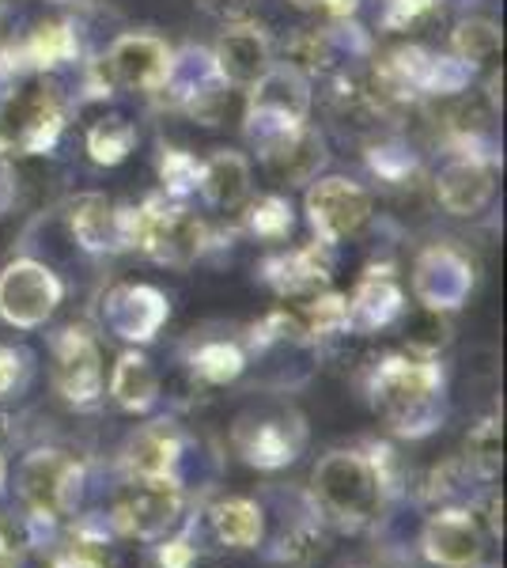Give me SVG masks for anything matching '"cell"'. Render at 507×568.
I'll use <instances>...</instances> for the list:
<instances>
[{"mask_svg":"<svg viewBox=\"0 0 507 568\" xmlns=\"http://www.w3.org/2000/svg\"><path fill=\"white\" fill-rule=\"evenodd\" d=\"M439 372L432 364L391 356L379 364L372 383L375 409L386 417V425L402 436H428L439 425Z\"/></svg>","mask_w":507,"mask_h":568,"instance_id":"1","label":"cell"},{"mask_svg":"<svg viewBox=\"0 0 507 568\" xmlns=\"http://www.w3.org/2000/svg\"><path fill=\"white\" fill-rule=\"evenodd\" d=\"M383 481L367 455L334 452L315 466V497L341 524H367L383 504Z\"/></svg>","mask_w":507,"mask_h":568,"instance_id":"2","label":"cell"},{"mask_svg":"<svg viewBox=\"0 0 507 568\" xmlns=\"http://www.w3.org/2000/svg\"><path fill=\"white\" fill-rule=\"evenodd\" d=\"M80 470L64 452H34L20 466V497L31 504L34 516L58 519L80 497Z\"/></svg>","mask_w":507,"mask_h":568,"instance_id":"3","label":"cell"},{"mask_svg":"<svg viewBox=\"0 0 507 568\" xmlns=\"http://www.w3.org/2000/svg\"><path fill=\"white\" fill-rule=\"evenodd\" d=\"M61 300V284L34 262H16L0 273V315L16 326H39Z\"/></svg>","mask_w":507,"mask_h":568,"instance_id":"4","label":"cell"},{"mask_svg":"<svg viewBox=\"0 0 507 568\" xmlns=\"http://www.w3.org/2000/svg\"><path fill=\"white\" fill-rule=\"evenodd\" d=\"M182 511L179 497V481L163 478V481H141L129 497L118 504L110 524L118 535H136V538H160Z\"/></svg>","mask_w":507,"mask_h":568,"instance_id":"5","label":"cell"},{"mask_svg":"<svg viewBox=\"0 0 507 568\" xmlns=\"http://www.w3.org/2000/svg\"><path fill=\"white\" fill-rule=\"evenodd\" d=\"M424 557L432 565H444V568H469L481 561L485 554V538L477 519L469 516L463 508H444L424 524Z\"/></svg>","mask_w":507,"mask_h":568,"instance_id":"6","label":"cell"},{"mask_svg":"<svg viewBox=\"0 0 507 568\" xmlns=\"http://www.w3.org/2000/svg\"><path fill=\"white\" fill-rule=\"evenodd\" d=\"M307 209H311V224L318 227L322 240L337 243L364 224L367 213H372V197H367L356 182L326 179L307 194Z\"/></svg>","mask_w":507,"mask_h":568,"instance_id":"7","label":"cell"},{"mask_svg":"<svg viewBox=\"0 0 507 568\" xmlns=\"http://www.w3.org/2000/svg\"><path fill=\"white\" fill-rule=\"evenodd\" d=\"M53 379H58V390L69 402H91L103 387V368H99V353L91 345V337L84 334H69L58 345V368H53Z\"/></svg>","mask_w":507,"mask_h":568,"instance_id":"8","label":"cell"},{"mask_svg":"<svg viewBox=\"0 0 507 568\" xmlns=\"http://www.w3.org/2000/svg\"><path fill=\"white\" fill-rule=\"evenodd\" d=\"M168 45L149 39V34H125L110 50V69L129 88H155L168 77Z\"/></svg>","mask_w":507,"mask_h":568,"instance_id":"9","label":"cell"},{"mask_svg":"<svg viewBox=\"0 0 507 568\" xmlns=\"http://www.w3.org/2000/svg\"><path fill=\"white\" fill-rule=\"evenodd\" d=\"M216 65L232 84H257L270 72V42L251 27H235L216 45Z\"/></svg>","mask_w":507,"mask_h":568,"instance_id":"10","label":"cell"},{"mask_svg":"<svg viewBox=\"0 0 507 568\" xmlns=\"http://www.w3.org/2000/svg\"><path fill=\"white\" fill-rule=\"evenodd\" d=\"M174 463H179V439L168 433V425H152L129 444V470L136 481H163L174 478Z\"/></svg>","mask_w":507,"mask_h":568,"instance_id":"11","label":"cell"},{"mask_svg":"<svg viewBox=\"0 0 507 568\" xmlns=\"http://www.w3.org/2000/svg\"><path fill=\"white\" fill-rule=\"evenodd\" d=\"M439 201L450 209L455 216H469L485 205L488 194H493V182H488V171L477 168V163H450V168L439 175Z\"/></svg>","mask_w":507,"mask_h":568,"instance_id":"12","label":"cell"},{"mask_svg":"<svg viewBox=\"0 0 507 568\" xmlns=\"http://www.w3.org/2000/svg\"><path fill=\"white\" fill-rule=\"evenodd\" d=\"M212 530L224 546L251 549L262 542V508L254 500H224L212 508Z\"/></svg>","mask_w":507,"mask_h":568,"instance_id":"13","label":"cell"},{"mask_svg":"<svg viewBox=\"0 0 507 568\" xmlns=\"http://www.w3.org/2000/svg\"><path fill=\"white\" fill-rule=\"evenodd\" d=\"M201 190H205V197L212 205H224L232 209L239 201L246 197V182H251V171H246V163L239 160L232 152H220L209 160V168L201 171Z\"/></svg>","mask_w":507,"mask_h":568,"instance_id":"14","label":"cell"},{"mask_svg":"<svg viewBox=\"0 0 507 568\" xmlns=\"http://www.w3.org/2000/svg\"><path fill=\"white\" fill-rule=\"evenodd\" d=\"M155 372L144 356L136 353H125L114 368V379H110V394L118 398V406L125 409H149L155 402Z\"/></svg>","mask_w":507,"mask_h":568,"instance_id":"15","label":"cell"},{"mask_svg":"<svg viewBox=\"0 0 507 568\" xmlns=\"http://www.w3.org/2000/svg\"><path fill=\"white\" fill-rule=\"evenodd\" d=\"M270 163L292 182L311 179L315 168H322V141L311 130H296V125H292L288 136H284L281 144H273Z\"/></svg>","mask_w":507,"mask_h":568,"instance_id":"16","label":"cell"},{"mask_svg":"<svg viewBox=\"0 0 507 568\" xmlns=\"http://www.w3.org/2000/svg\"><path fill=\"white\" fill-rule=\"evenodd\" d=\"M239 452L246 463L262 466V470H276V466L296 459V444L288 439L284 425H254V436L239 433Z\"/></svg>","mask_w":507,"mask_h":568,"instance_id":"17","label":"cell"},{"mask_svg":"<svg viewBox=\"0 0 507 568\" xmlns=\"http://www.w3.org/2000/svg\"><path fill=\"white\" fill-rule=\"evenodd\" d=\"M398 304H402V292L394 288L391 277H372V281H364L356 304L348 307V323L383 326V323H391V318L398 315Z\"/></svg>","mask_w":507,"mask_h":568,"instance_id":"18","label":"cell"},{"mask_svg":"<svg viewBox=\"0 0 507 568\" xmlns=\"http://www.w3.org/2000/svg\"><path fill=\"white\" fill-rule=\"evenodd\" d=\"M72 227H77V235L84 240V246L91 251H103V246H114V216H110V205L103 197H84L77 205V213H72Z\"/></svg>","mask_w":507,"mask_h":568,"instance_id":"19","label":"cell"},{"mask_svg":"<svg viewBox=\"0 0 507 568\" xmlns=\"http://www.w3.org/2000/svg\"><path fill=\"white\" fill-rule=\"evenodd\" d=\"M466 452H469V463L481 478H493L504 463V439H500V425L496 420H481V425L469 433L466 439Z\"/></svg>","mask_w":507,"mask_h":568,"instance_id":"20","label":"cell"},{"mask_svg":"<svg viewBox=\"0 0 507 568\" xmlns=\"http://www.w3.org/2000/svg\"><path fill=\"white\" fill-rule=\"evenodd\" d=\"M133 141H136L133 125H125L122 118H107V122H99L95 130H91V155H95L99 163H118L129 155Z\"/></svg>","mask_w":507,"mask_h":568,"instance_id":"21","label":"cell"},{"mask_svg":"<svg viewBox=\"0 0 507 568\" xmlns=\"http://www.w3.org/2000/svg\"><path fill=\"white\" fill-rule=\"evenodd\" d=\"M455 50L463 61H488L496 50H500V31H496V23L488 20H466L463 27L455 31Z\"/></svg>","mask_w":507,"mask_h":568,"instance_id":"22","label":"cell"},{"mask_svg":"<svg viewBox=\"0 0 507 568\" xmlns=\"http://www.w3.org/2000/svg\"><path fill=\"white\" fill-rule=\"evenodd\" d=\"M193 368H197L201 379H209V383H227L243 372V353L227 342L205 345V349L193 356Z\"/></svg>","mask_w":507,"mask_h":568,"instance_id":"23","label":"cell"},{"mask_svg":"<svg viewBox=\"0 0 507 568\" xmlns=\"http://www.w3.org/2000/svg\"><path fill=\"white\" fill-rule=\"evenodd\" d=\"M409 345L417 353H436L439 345H447V323L436 307H424L413 315L409 323Z\"/></svg>","mask_w":507,"mask_h":568,"instance_id":"24","label":"cell"},{"mask_svg":"<svg viewBox=\"0 0 507 568\" xmlns=\"http://www.w3.org/2000/svg\"><path fill=\"white\" fill-rule=\"evenodd\" d=\"M72 50H77V42H72V34L64 31V27H39V34L31 39V53L42 61V65H58V61L72 58Z\"/></svg>","mask_w":507,"mask_h":568,"instance_id":"25","label":"cell"},{"mask_svg":"<svg viewBox=\"0 0 507 568\" xmlns=\"http://www.w3.org/2000/svg\"><path fill=\"white\" fill-rule=\"evenodd\" d=\"M254 227L262 235H284L292 227V216H288V205L281 197H265L254 213Z\"/></svg>","mask_w":507,"mask_h":568,"instance_id":"26","label":"cell"},{"mask_svg":"<svg viewBox=\"0 0 507 568\" xmlns=\"http://www.w3.org/2000/svg\"><path fill=\"white\" fill-rule=\"evenodd\" d=\"M197 163H190L186 155H168V160H163V179L171 182L174 190H186V186H193V182H197Z\"/></svg>","mask_w":507,"mask_h":568,"instance_id":"27","label":"cell"},{"mask_svg":"<svg viewBox=\"0 0 507 568\" xmlns=\"http://www.w3.org/2000/svg\"><path fill=\"white\" fill-rule=\"evenodd\" d=\"M432 0H386V23L391 27H405L413 23L420 12H428Z\"/></svg>","mask_w":507,"mask_h":568,"instance_id":"28","label":"cell"},{"mask_svg":"<svg viewBox=\"0 0 507 568\" xmlns=\"http://www.w3.org/2000/svg\"><path fill=\"white\" fill-rule=\"evenodd\" d=\"M190 561H193V546L186 542V535L171 538V542L160 546V565L163 568H190Z\"/></svg>","mask_w":507,"mask_h":568,"instance_id":"29","label":"cell"},{"mask_svg":"<svg viewBox=\"0 0 507 568\" xmlns=\"http://www.w3.org/2000/svg\"><path fill=\"white\" fill-rule=\"evenodd\" d=\"M16 375H20V364H16V353H12V349H0V394L12 390Z\"/></svg>","mask_w":507,"mask_h":568,"instance_id":"30","label":"cell"},{"mask_svg":"<svg viewBox=\"0 0 507 568\" xmlns=\"http://www.w3.org/2000/svg\"><path fill=\"white\" fill-rule=\"evenodd\" d=\"M0 568H20V554L8 542V535H0Z\"/></svg>","mask_w":507,"mask_h":568,"instance_id":"31","label":"cell"},{"mask_svg":"<svg viewBox=\"0 0 507 568\" xmlns=\"http://www.w3.org/2000/svg\"><path fill=\"white\" fill-rule=\"evenodd\" d=\"M58 568H95V565L88 557H64V561H58Z\"/></svg>","mask_w":507,"mask_h":568,"instance_id":"32","label":"cell"},{"mask_svg":"<svg viewBox=\"0 0 507 568\" xmlns=\"http://www.w3.org/2000/svg\"><path fill=\"white\" fill-rule=\"evenodd\" d=\"M4 481H8V466H4V459H0V493H4Z\"/></svg>","mask_w":507,"mask_h":568,"instance_id":"33","label":"cell"},{"mask_svg":"<svg viewBox=\"0 0 507 568\" xmlns=\"http://www.w3.org/2000/svg\"><path fill=\"white\" fill-rule=\"evenodd\" d=\"M296 4H318V0H296Z\"/></svg>","mask_w":507,"mask_h":568,"instance_id":"34","label":"cell"}]
</instances>
